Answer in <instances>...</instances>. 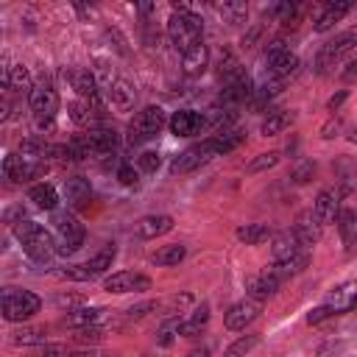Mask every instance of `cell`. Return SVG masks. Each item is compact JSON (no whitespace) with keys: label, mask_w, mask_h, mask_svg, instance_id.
<instances>
[{"label":"cell","mask_w":357,"mask_h":357,"mask_svg":"<svg viewBox=\"0 0 357 357\" xmlns=\"http://www.w3.org/2000/svg\"><path fill=\"white\" fill-rule=\"evenodd\" d=\"M298 11H301L298 3H276V6L271 8V14H273L279 22H296V20H298Z\"/></svg>","instance_id":"cell-38"},{"label":"cell","mask_w":357,"mask_h":357,"mask_svg":"<svg viewBox=\"0 0 357 357\" xmlns=\"http://www.w3.org/2000/svg\"><path fill=\"white\" fill-rule=\"evenodd\" d=\"M259 312H262V301H257V298L248 296V298H243V301H237V304H231V307L226 310L223 324H226V329L240 332V329H245Z\"/></svg>","instance_id":"cell-10"},{"label":"cell","mask_w":357,"mask_h":357,"mask_svg":"<svg viewBox=\"0 0 357 357\" xmlns=\"http://www.w3.org/2000/svg\"><path fill=\"white\" fill-rule=\"evenodd\" d=\"M11 343L14 346H33V343H45V329H33V326H22L11 332Z\"/></svg>","instance_id":"cell-34"},{"label":"cell","mask_w":357,"mask_h":357,"mask_svg":"<svg viewBox=\"0 0 357 357\" xmlns=\"http://www.w3.org/2000/svg\"><path fill=\"white\" fill-rule=\"evenodd\" d=\"M67 109H70V120H73V123H78V126H89V128L98 126V123H95L98 109H95L89 100H73Z\"/></svg>","instance_id":"cell-32"},{"label":"cell","mask_w":357,"mask_h":357,"mask_svg":"<svg viewBox=\"0 0 357 357\" xmlns=\"http://www.w3.org/2000/svg\"><path fill=\"white\" fill-rule=\"evenodd\" d=\"M56 304H59V307H78V304H81V298H78V296H59V298H56Z\"/></svg>","instance_id":"cell-48"},{"label":"cell","mask_w":357,"mask_h":357,"mask_svg":"<svg viewBox=\"0 0 357 357\" xmlns=\"http://www.w3.org/2000/svg\"><path fill=\"white\" fill-rule=\"evenodd\" d=\"M84 137H86V145H89V151H92L95 156H114L117 142H120L117 131L109 128V126H92Z\"/></svg>","instance_id":"cell-16"},{"label":"cell","mask_w":357,"mask_h":357,"mask_svg":"<svg viewBox=\"0 0 357 357\" xmlns=\"http://www.w3.org/2000/svg\"><path fill=\"white\" fill-rule=\"evenodd\" d=\"M28 103H31V112H33L36 120H53L56 112H59V92L53 89L50 81L42 78L39 84H33V89L28 95Z\"/></svg>","instance_id":"cell-8"},{"label":"cell","mask_w":357,"mask_h":357,"mask_svg":"<svg viewBox=\"0 0 357 357\" xmlns=\"http://www.w3.org/2000/svg\"><path fill=\"white\" fill-rule=\"evenodd\" d=\"M159 153L156 151H145V153H139L137 156V165H139V170H145V173H156L159 170Z\"/></svg>","instance_id":"cell-41"},{"label":"cell","mask_w":357,"mask_h":357,"mask_svg":"<svg viewBox=\"0 0 357 357\" xmlns=\"http://www.w3.org/2000/svg\"><path fill=\"white\" fill-rule=\"evenodd\" d=\"M326 318H332V312H329V310H326L324 304L307 312V324H321V321H326Z\"/></svg>","instance_id":"cell-46"},{"label":"cell","mask_w":357,"mask_h":357,"mask_svg":"<svg viewBox=\"0 0 357 357\" xmlns=\"http://www.w3.org/2000/svg\"><path fill=\"white\" fill-rule=\"evenodd\" d=\"M268 237H273V231H271V226H265V223H245V226L237 229V240L245 243V245H259V243H265Z\"/></svg>","instance_id":"cell-29"},{"label":"cell","mask_w":357,"mask_h":357,"mask_svg":"<svg viewBox=\"0 0 357 357\" xmlns=\"http://www.w3.org/2000/svg\"><path fill=\"white\" fill-rule=\"evenodd\" d=\"M324 307H326L332 315L351 312V310L357 307V282H343V284L332 287L329 296L324 298Z\"/></svg>","instance_id":"cell-15"},{"label":"cell","mask_w":357,"mask_h":357,"mask_svg":"<svg viewBox=\"0 0 357 357\" xmlns=\"http://www.w3.org/2000/svg\"><path fill=\"white\" fill-rule=\"evenodd\" d=\"M117 181L126 184V187H137L139 176H137V170L131 165H117Z\"/></svg>","instance_id":"cell-43"},{"label":"cell","mask_w":357,"mask_h":357,"mask_svg":"<svg viewBox=\"0 0 357 357\" xmlns=\"http://www.w3.org/2000/svg\"><path fill=\"white\" fill-rule=\"evenodd\" d=\"M206 64H209V47L201 42V45H195L192 50H187L184 56H181V70H184V75H201L204 70H206Z\"/></svg>","instance_id":"cell-25"},{"label":"cell","mask_w":357,"mask_h":357,"mask_svg":"<svg viewBox=\"0 0 357 357\" xmlns=\"http://www.w3.org/2000/svg\"><path fill=\"white\" fill-rule=\"evenodd\" d=\"M343 78H346V81H354V78H357V59H351V61L346 64V70H343Z\"/></svg>","instance_id":"cell-49"},{"label":"cell","mask_w":357,"mask_h":357,"mask_svg":"<svg viewBox=\"0 0 357 357\" xmlns=\"http://www.w3.org/2000/svg\"><path fill=\"white\" fill-rule=\"evenodd\" d=\"M28 198L39 206V209H47V212H56V206H59V192H56V187L53 184H33L31 190H28Z\"/></svg>","instance_id":"cell-26"},{"label":"cell","mask_w":357,"mask_h":357,"mask_svg":"<svg viewBox=\"0 0 357 357\" xmlns=\"http://www.w3.org/2000/svg\"><path fill=\"white\" fill-rule=\"evenodd\" d=\"M39 307H42V301L31 290H17V287L3 290V318L8 324H22V321L33 318L39 312Z\"/></svg>","instance_id":"cell-4"},{"label":"cell","mask_w":357,"mask_h":357,"mask_svg":"<svg viewBox=\"0 0 357 357\" xmlns=\"http://www.w3.org/2000/svg\"><path fill=\"white\" fill-rule=\"evenodd\" d=\"M167 128L173 137H195L206 128V117L201 112H192V109H178L170 114Z\"/></svg>","instance_id":"cell-11"},{"label":"cell","mask_w":357,"mask_h":357,"mask_svg":"<svg viewBox=\"0 0 357 357\" xmlns=\"http://www.w3.org/2000/svg\"><path fill=\"white\" fill-rule=\"evenodd\" d=\"M173 229V218L170 215H145L139 223H137V234L145 237V240H153V237H162Z\"/></svg>","instance_id":"cell-23"},{"label":"cell","mask_w":357,"mask_h":357,"mask_svg":"<svg viewBox=\"0 0 357 357\" xmlns=\"http://www.w3.org/2000/svg\"><path fill=\"white\" fill-rule=\"evenodd\" d=\"M187 357H209V349H206V346H198V349H192Z\"/></svg>","instance_id":"cell-52"},{"label":"cell","mask_w":357,"mask_h":357,"mask_svg":"<svg viewBox=\"0 0 357 357\" xmlns=\"http://www.w3.org/2000/svg\"><path fill=\"white\" fill-rule=\"evenodd\" d=\"M64 198H67V204H70L73 209L86 206L89 198H92V184H89V178H84V176H70V178L64 181Z\"/></svg>","instance_id":"cell-19"},{"label":"cell","mask_w":357,"mask_h":357,"mask_svg":"<svg viewBox=\"0 0 357 357\" xmlns=\"http://www.w3.org/2000/svg\"><path fill=\"white\" fill-rule=\"evenodd\" d=\"M53 229H56V251L59 254H75L84 245V223L73 212L56 209L53 212Z\"/></svg>","instance_id":"cell-3"},{"label":"cell","mask_w":357,"mask_h":357,"mask_svg":"<svg viewBox=\"0 0 357 357\" xmlns=\"http://www.w3.org/2000/svg\"><path fill=\"white\" fill-rule=\"evenodd\" d=\"M335 223H337V231H340L343 245H354L357 243V209L354 206L340 209V215H337Z\"/></svg>","instance_id":"cell-28"},{"label":"cell","mask_w":357,"mask_h":357,"mask_svg":"<svg viewBox=\"0 0 357 357\" xmlns=\"http://www.w3.org/2000/svg\"><path fill=\"white\" fill-rule=\"evenodd\" d=\"M312 173H315V165H312V162H301V165L290 173V178H293L296 184H304V181H310V178H312Z\"/></svg>","instance_id":"cell-45"},{"label":"cell","mask_w":357,"mask_h":357,"mask_svg":"<svg viewBox=\"0 0 357 357\" xmlns=\"http://www.w3.org/2000/svg\"><path fill=\"white\" fill-rule=\"evenodd\" d=\"M3 86H6V89H17V92H28V95H31V89H33V81H31V73H28V67H22V64L11 67V70H8V78L3 81Z\"/></svg>","instance_id":"cell-31"},{"label":"cell","mask_w":357,"mask_h":357,"mask_svg":"<svg viewBox=\"0 0 357 357\" xmlns=\"http://www.w3.org/2000/svg\"><path fill=\"white\" fill-rule=\"evenodd\" d=\"M36 357H73V354H70V349L64 343H42Z\"/></svg>","instance_id":"cell-42"},{"label":"cell","mask_w":357,"mask_h":357,"mask_svg":"<svg viewBox=\"0 0 357 357\" xmlns=\"http://www.w3.org/2000/svg\"><path fill=\"white\" fill-rule=\"evenodd\" d=\"M167 117L162 106H145L134 114V120L128 123V145H142L148 139H153L162 128H165Z\"/></svg>","instance_id":"cell-6"},{"label":"cell","mask_w":357,"mask_h":357,"mask_svg":"<svg viewBox=\"0 0 357 357\" xmlns=\"http://www.w3.org/2000/svg\"><path fill=\"white\" fill-rule=\"evenodd\" d=\"M206 324H209V304H201V307L192 310L190 318H181V321H178V335L192 337V335H198Z\"/></svg>","instance_id":"cell-27"},{"label":"cell","mask_w":357,"mask_h":357,"mask_svg":"<svg viewBox=\"0 0 357 357\" xmlns=\"http://www.w3.org/2000/svg\"><path fill=\"white\" fill-rule=\"evenodd\" d=\"M312 209L321 218V223L337 220V215H340V190H321L315 204H312Z\"/></svg>","instance_id":"cell-20"},{"label":"cell","mask_w":357,"mask_h":357,"mask_svg":"<svg viewBox=\"0 0 357 357\" xmlns=\"http://www.w3.org/2000/svg\"><path fill=\"white\" fill-rule=\"evenodd\" d=\"M279 162V153L276 151H268V153H259V156H254L251 162H248V173H259V170H268V167H273Z\"/></svg>","instance_id":"cell-39"},{"label":"cell","mask_w":357,"mask_h":357,"mask_svg":"<svg viewBox=\"0 0 357 357\" xmlns=\"http://www.w3.org/2000/svg\"><path fill=\"white\" fill-rule=\"evenodd\" d=\"M42 167H45V162L28 159V156H17V153H8V156L3 159V173H6V178H11V181H28V178L39 176Z\"/></svg>","instance_id":"cell-14"},{"label":"cell","mask_w":357,"mask_h":357,"mask_svg":"<svg viewBox=\"0 0 357 357\" xmlns=\"http://www.w3.org/2000/svg\"><path fill=\"white\" fill-rule=\"evenodd\" d=\"M103 290L117 293V296L120 293H145V290H151V279L137 271H117L103 279Z\"/></svg>","instance_id":"cell-9"},{"label":"cell","mask_w":357,"mask_h":357,"mask_svg":"<svg viewBox=\"0 0 357 357\" xmlns=\"http://www.w3.org/2000/svg\"><path fill=\"white\" fill-rule=\"evenodd\" d=\"M64 78L73 84V89L81 95V100H89L95 109L100 106V86H98V81H95V75L89 70L73 67V70H64Z\"/></svg>","instance_id":"cell-12"},{"label":"cell","mask_w":357,"mask_h":357,"mask_svg":"<svg viewBox=\"0 0 357 357\" xmlns=\"http://www.w3.org/2000/svg\"><path fill=\"white\" fill-rule=\"evenodd\" d=\"M178 321H181V318H170V321H165V324H162L159 337H156V340H159V346H170V340L178 335Z\"/></svg>","instance_id":"cell-40"},{"label":"cell","mask_w":357,"mask_h":357,"mask_svg":"<svg viewBox=\"0 0 357 357\" xmlns=\"http://www.w3.org/2000/svg\"><path fill=\"white\" fill-rule=\"evenodd\" d=\"M14 237L22 243V251H25L33 262H50V257L59 254V251H56V240L50 237V231H45L39 223H33V220H28V218L14 226Z\"/></svg>","instance_id":"cell-2"},{"label":"cell","mask_w":357,"mask_h":357,"mask_svg":"<svg viewBox=\"0 0 357 357\" xmlns=\"http://www.w3.org/2000/svg\"><path fill=\"white\" fill-rule=\"evenodd\" d=\"M296 120V112H271L265 120H262V134L265 137H273V134H282L284 128H290Z\"/></svg>","instance_id":"cell-30"},{"label":"cell","mask_w":357,"mask_h":357,"mask_svg":"<svg viewBox=\"0 0 357 357\" xmlns=\"http://www.w3.org/2000/svg\"><path fill=\"white\" fill-rule=\"evenodd\" d=\"M321 231H324V223L321 218L315 215V209H304L296 215V223H293V234L298 237V243L304 248H312L318 240H321Z\"/></svg>","instance_id":"cell-13"},{"label":"cell","mask_w":357,"mask_h":357,"mask_svg":"<svg viewBox=\"0 0 357 357\" xmlns=\"http://www.w3.org/2000/svg\"><path fill=\"white\" fill-rule=\"evenodd\" d=\"M279 284H282V279H279L271 268L262 271V273H257V276H248V279H245V290H248V296L257 298V301H268L271 296H276Z\"/></svg>","instance_id":"cell-17"},{"label":"cell","mask_w":357,"mask_h":357,"mask_svg":"<svg viewBox=\"0 0 357 357\" xmlns=\"http://www.w3.org/2000/svg\"><path fill=\"white\" fill-rule=\"evenodd\" d=\"M167 39L184 56L204 42V20L195 11H173L167 20Z\"/></svg>","instance_id":"cell-1"},{"label":"cell","mask_w":357,"mask_h":357,"mask_svg":"<svg viewBox=\"0 0 357 357\" xmlns=\"http://www.w3.org/2000/svg\"><path fill=\"white\" fill-rule=\"evenodd\" d=\"M67 312L70 315L64 318V326H70V329H86V326H98L106 310H100V307H78V310H67Z\"/></svg>","instance_id":"cell-24"},{"label":"cell","mask_w":357,"mask_h":357,"mask_svg":"<svg viewBox=\"0 0 357 357\" xmlns=\"http://www.w3.org/2000/svg\"><path fill=\"white\" fill-rule=\"evenodd\" d=\"M354 47H357V25L340 31L335 39H329V42L318 50V56H315V70H318V75H326V73H329L343 56H349Z\"/></svg>","instance_id":"cell-5"},{"label":"cell","mask_w":357,"mask_h":357,"mask_svg":"<svg viewBox=\"0 0 357 357\" xmlns=\"http://www.w3.org/2000/svg\"><path fill=\"white\" fill-rule=\"evenodd\" d=\"M254 346H259V335H245V337H237L229 349H226V357H245Z\"/></svg>","instance_id":"cell-36"},{"label":"cell","mask_w":357,"mask_h":357,"mask_svg":"<svg viewBox=\"0 0 357 357\" xmlns=\"http://www.w3.org/2000/svg\"><path fill=\"white\" fill-rule=\"evenodd\" d=\"M218 11H220V17L226 22H243L245 14H248V6L245 3H220Z\"/></svg>","instance_id":"cell-37"},{"label":"cell","mask_w":357,"mask_h":357,"mask_svg":"<svg viewBox=\"0 0 357 357\" xmlns=\"http://www.w3.org/2000/svg\"><path fill=\"white\" fill-rule=\"evenodd\" d=\"M112 262H114V248H103V251H98L92 259H86L84 265L89 268V273H92V276H98V273L109 271V268H112Z\"/></svg>","instance_id":"cell-35"},{"label":"cell","mask_w":357,"mask_h":357,"mask_svg":"<svg viewBox=\"0 0 357 357\" xmlns=\"http://www.w3.org/2000/svg\"><path fill=\"white\" fill-rule=\"evenodd\" d=\"M346 98H349V92H346V89H340L337 95H332V98L326 100V109H329V112H337V109L343 106V100H346Z\"/></svg>","instance_id":"cell-47"},{"label":"cell","mask_w":357,"mask_h":357,"mask_svg":"<svg viewBox=\"0 0 357 357\" xmlns=\"http://www.w3.org/2000/svg\"><path fill=\"white\" fill-rule=\"evenodd\" d=\"M265 59H268V78L273 81H284L298 70V56L282 39H273L271 45H265Z\"/></svg>","instance_id":"cell-7"},{"label":"cell","mask_w":357,"mask_h":357,"mask_svg":"<svg viewBox=\"0 0 357 357\" xmlns=\"http://www.w3.org/2000/svg\"><path fill=\"white\" fill-rule=\"evenodd\" d=\"M137 11H139L142 17H148V14L153 11V3H139V8H137Z\"/></svg>","instance_id":"cell-53"},{"label":"cell","mask_w":357,"mask_h":357,"mask_svg":"<svg viewBox=\"0 0 357 357\" xmlns=\"http://www.w3.org/2000/svg\"><path fill=\"white\" fill-rule=\"evenodd\" d=\"M106 95H109V100H112V106H114V109H120V112L134 109L137 92H134V86H131L126 78H114V81H112V86L106 89Z\"/></svg>","instance_id":"cell-21"},{"label":"cell","mask_w":357,"mask_h":357,"mask_svg":"<svg viewBox=\"0 0 357 357\" xmlns=\"http://www.w3.org/2000/svg\"><path fill=\"white\" fill-rule=\"evenodd\" d=\"M349 11H351V3H346V0L326 3V6H324V11L315 17V25H312V28H315L318 33H324V31H329L335 22H340V20H343Z\"/></svg>","instance_id":"cell-22"},{"label":"cell","mask_w":357,"mask_h":357,"mask_svg":"<svg viewBox=\"0 0 357 357\" xmlns=\"http://www.w3.org/2000/svg\"><path fill=\"white\" fill-rule=\"evenodd\" d=\"M73 357H109V354H103V351H98V349H89V351H78V354H73Z\"/></svg>","instance_id":"cell-51"},{"label":"cell","mask_w":357,"mask_h":357,"mask_svg":"<svg viewBox=\"0 0 357 357\" xmlns=\"http://www.w3.org/2000/svg\"><path fill=\"white\" fill-rule=\"evenodd\" d=\"M254 81L243 73L240 78H234L231 84H223V92H220V103L223 106H237V103H245V100H254Z\"/></svg>","instance_id":"cell-18"},{"label":"cell","mask_w":357,"mask_h":357,"mask_svg":"<svg viewBox=\"0 0 357 357\" xmlns=\"http://www.w3.org/2000/svg\"><path fill=\"white\" fill-rule=\"evenodd\" d=\"M184 257H187V248H184L181 243H173V245H162V248L151 257V262H153V265L167 268V265H178Z\"/></svg>","instance_id":"cell-33"},{"label":"cell","mask_w":357,"mask_h":357,"mask_svg":"<svg viewBox=\"0 0 357 357\" xmlns=\"http://www.w3.org/2000/svg\"><path fill=\"white\" fill-rule=\"evenodd\" d=\"M337 131H340V120H332V123H326V126H324V137H326V139H329V137H335Z\"/></svg>","instance_id":"cell-50"},{"label":"cell","mask_w":357,"mask_h":357,"mask_svg":"<svg viewBox=\"0 0 357 357\" xmlns=\"http://www.w3.org/2000/svg\"><path fill=\"white\" fill-rule=\"evenodd\" d=\"M103 337L100 326H86V329H75V340L78 343H98Z\"/></svg>","instance_id":"cell-44"}]
</instances>
